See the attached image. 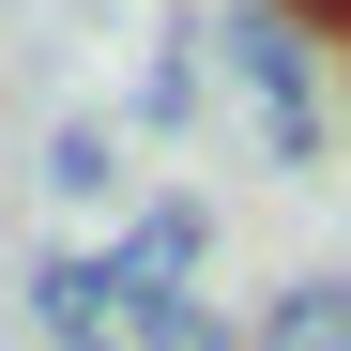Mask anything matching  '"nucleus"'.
<instances>
[{"mask_svg":"<svg viewBox=\"0 0 351 351\" xmlns=\"http://www.w3.org/2000/svg\"><path fill=\"white\" fill-rule=\"evenodd\" d=\"M46 184H62V199H123V138H107V123H62V138H46Z\"/></svg>","mask_w":351,"mask_h":351,"instance_id":"4","label":"nucleus"},{"mask_svg":"<svg viewBox=\"0 0 351 351\" xmlns=\"http://www.w3.org/2000/svg\"><path fill=\"white\" fill-rule=\"evenodd\" d=\"M321 16H336V31H351V0H321Z\"/></svg>","mask_w":351,"mask_h":351,"instance_id":"7","label":"nucleus"},{"mask_svg":"<svg viewBox=\"0 0 351 351\" xmlns=\"http://www.w3.org/2000/svg\"><path fill=\"white\" fill-rule=\"evenodd\" d=\"M199 46H229V77L260 92V138H275V168H321V92H306V31H290L275 0H229V16H214Z\"/></svg>","mask_w":351,"mask_h":351,"instance_id":"1","label":"nucleus"},{"mask_svg":"<svg viewBox=\"0 0 351 351\" xmlns=\"http://www.w3.org/2000/svg\"><path fill=\"white\" fill-rule=\"evenodd\" d=\"M92 351H138V336H92Z\"/></svg>","mask_w":351,"mask_h":351,"instance_id":"8","label":"nucleus"},{"mask_svg":"<svg viewBox=\"0 0 351 351\" xmlns=\"http://www.w3.org/2000/svg\"><path fill=\"white\" fill-rule=\"evenodd\" d=\"M138 123H199V62H153L138 77Z\"/></svg>","mask_w":351,"mask_h":351,"instance_id":"6","label":"nucleus"},{"mask_svg":"<svg viewBox=\"0 0 351 351\" xmlns=\"http://www.w3.org/2000/svg\"><path fill=\"white\" fill-rule=\"evenodd\" d=\"M31 321L62 336V351H92L107 321H123V306H107V260H31Z\"/></svg>","mask_w":351,"mask_h":351,"instance_id":"2","label":"nucleus"},{"mask_svg":"<svg viewBox=\"0 0 351 351\" xmlns=\"http://www.w3.org/2000/svg\"><path fill=\"white\" fill-rule=\"evenodd\" d=\"M123 336H138V351H229V321L199 306V290H153V306H138Z\"/></svg>","mask_w":351,"mask_h":351,"instance_id":"5","label":"nucleus"},{"mask_svg":"<svg viewBox=\"0 0 351 351\" xmlns=\"http://www.w3.org/2000/svg\"><path fill=\"white\" fill-rule=\"evenodd\" d=\"M260 351H351V275H290L275 321H260Z\"/></svg>","mask_w":351,"mask_h":351,"instance_id":"3","label":"nucleus"}]
</instances>
